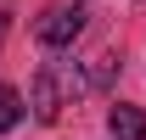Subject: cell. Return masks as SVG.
<instances>
[{
	"label": "cell",
	"instance_id": "obj_5",
	"mask_svg": "<svg viewBox=\"0 0 146 140\" xmlns=\"http://www.w3.org/2000/svg\"><path fill=\"white\" fill-rule=\"evenodd\" d=\"M112 73H118V56L101 51V56L90 62V73H84V84H90V90H107V84H112Z\"/></svg>",
	"mask_w": 146,
	"mask_h": 140
},
{
	"label": "cell",
	"instance_id": "obj_6",
	"mask_svg": "<svg viewBox=\"0 0 146 140\" xmlns=\"http://www.w3.org/2000/svg\"><path fill=\"white\" fill-rule=\"evenodd\" d=\"M0 39H6V11H0Z\"/></svg>",
	"mask_w": 146,
	"mask_h": 140
},
{
	"label": "cell",
	"instance_id": "obj_1",
	"mask_svg": "<svg viewBox=\"0 0 146 140\" xmlns=\"http://www.w3.org/2000/svg\"><path fill=\"white\" fill-rule=\"evenodd\" d=\"M84 73L73 67V62H45V67L34 73V90H28V106H34L39 123H56L62 112H68L79 95H84Z\"/></svg>",
	"mask_w": 146,
	"mask_h": 140
},
{
	"label": "cell",
	"instance_id": "obj_3",
	"mask_svg": "<svg viewBox=\"0 0 146 140\" xmlns=\"http://www.w3.org/2000/svg\"><path fill=\"white\" fill-rule=\"evenodd\" d=\"M107 135H112V140H146V112L118 101V106L107 112Z\"/></svg>",
	"mask_w": 146,
	"mask_h": 140
},
{
	"label": "cell",
	"instance_id": "obj_4",
	"mask_svg": "<svg viewBox=\"0 0 146 140\" xmlns=\"http://www.w3.org/2000/svg\"><path fill=\"white\" fill-rule=\"evenodd\" d=\"M17 123H23V95L11 84H0V135H11Z\"/></svg>",
	"mask_w": 146,
	"mask_h": 140
},
{
	"label": "cell",
	"instance_id": "obj_2",
	"mask_svg": "<svg viewBox=\"0 0 146 140\" xmlns=\"http://www.w3.org/2000/svg\"><path fill=\"white\" fill-rule=\"evenodd\" d=\"M79 34H84V6H79V0H73V6H51V11L34 22V39L45 51H68Z\"/></svg>",
	"mask_w": 146,
	"mask_h": 140
}]
</instances>
